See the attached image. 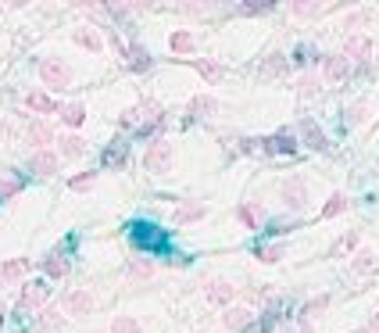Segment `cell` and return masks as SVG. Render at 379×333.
<instances>
[{"instance_id": "1", "label": "cell", "mask_w": 379, "mask_h": 333, "mask_svg": "<svg viewBox=\"0 0 379 333\" xmlns=\"http://www.w3.org/2000/svg\"><path fill=\"white\" fill-rule=\"evenodd\" d=\"M172 165H176V147L165 136L147 143V154H143V169L147 172H151V176H168V172H172Z\"/></svg>"}, {"instance_id": "2", "label": "cell", "mask_w": 379, "mask_h": 333, "mask_svg": "<svg viewBox=\"0 0 379 333\" xmlns=\"http://www.w3.org/2000/svg\"><path fill=\"white\" fill-rule=\"evenodd\" d=\"M129 240H133L136 251H147V258H151L154 251H165V247H168L165 230H158V226H147V222H136V226H133Z\"/></svg>"}, {"instance_id": "3", "label": "cell", "mask_w": 379, "mask_h": 333, "mask_svg": "<svg viewBox=\"0 0 379 333\" xmlns=\"http://www.w3.org/2000/svg\"><path fill=\"white\" fill-rule=\"evenodd\" d=\"M39 79H44V87H50V90H68V87H72V69H68V61L44 57V61H39Z\"/></svg>"}, {"instance_id": "4", "label": "cell", "mask_w": 379, "mask_h": 333, "mask_svg": "<svg viewBox=\"0 0 379 333\" xmlns=\"http://www.w3.org/2000/svg\"><path fill=\"white\" fill-rule=\"evenodd\" d=\"M279 197H283V204L290 208V212H304L308 208V183H304V176H290L279 186Z\"/></svg>"}, {"instance_id": "5", "label": "cell", "mask_w": 379, "mask_h": 333, "mask_svg": "<svg viewBox=\"0 0 379 333\" xmlns=\"http://www.w3.org/2000/svg\"><path fill=\"white\" fill-rule=\"evenodd\" d=\"M161 126H165V111L158 108L154 100H143V122L136 126V136L140 140H158Z\"/></svg>"}, {"instance_id": "6", "label": "cell", "mask_w": 379, "mask_h": 333, "mask_svg": "<svg viewBox=\"0 0 379 333\" xmlns=\"http://www.w3.org/2000/svg\"><path fill=\"white\" fill-rule=\"evenodd\" d=\"M344 57L351 61H358V65H365V61L372 57V39L369 36H362V33H351V36H344Z\"/></svg>"}, {"instance_id": "7", "label": "cell", "mask_w": 379, "mask_h": 333, "mask_svg": "<svg viewBox=\"0 0 379 333\" xmlns=\"http://www.w3.org/2000/svg\"><path fill=\"white\" fill-rule=\"evenodd\" d=\"M233 294H237V287L229 280H207L204 283V301L215 305V308H225L229 301H233Z\"/></svg>"}, {"instance_id": "8", "label": "cell", "mask_w": 379, "mask_h": 333, "mask_svg": "<svg viewBox=\"0 0 379 333\" xmlns=\"http://www.w3.org/2000/svg\"><path fill=\"white\" fill-rule=\"evenodd\" d=\"M351 72H354V65L344 54H326V61H322V79L326 82H344Z\"/></svg>"}, {"instance_id": "9", "label": "cell", "mask_w": 379, "mask_h": 333, "mask_svg": "<svg viewBox=\"0 0 379 333\" xmlns=\"http://www.w3.org/2000/svg\"><path fill=\"white\" fill-rule=\"evenodd\" d=\"M47 298H50L47 280H33V283L22 287V298H18V305H22V308H44Z\"/></svg>"}, {"instance_id": "10", "label": "cell", "mask_w": 379, "mask_h": 333, "mask_svg": "<svg viewBox=\"0 0 379 333\" xmlns=\"http://www.w3.org/2000/svg\"><path fill=\"white\" fill-rule=\"evenodd\" d=\"M255 326V312L250 308H225V316H222V330L225 333H243Z\"/></svg>"}, {"instance_id": "11", "label": "cell", "mask_w": 379, "mask_h": 333, "mask_svg": "<svg viewBox=\"0 0 379 333\" xmlns=\"http://www.w3.org/2000/svg\"><path fill=\"white\" fill-rule=\"evenodd\" d=\"M115 47H118V54H122L125 61H129V69H133V72H147V69L154 65L151 54H147L140 44H129V47H125V44H118V36H115Z\"/></svg>"}, {"instance_id": "12", "label": "cell", "mask_w": 379, "mask_h": 333, "mask_svg": "<svg viewBox=\"0 0 379 333\" xmlns=\"http://www.w3.org/2000/svg\"><path fill=\"white\" fill-rule=\"evenodd\" d=\"M26 140L33 143L36 151H47V143H54V129H50V122L33 118L29 126H26Z\"/></svg>"}, {"instance_id": "13", "label": "cell", "mask_w": 379, "mask_h": 333, "mask_svg": "<svg viewBox=\"0 0 379 333\" xmlns=\"http://www.w3.org/2000/svg\"><path fill=\"white\" fill-rule=\"evenodd\" d=\"M261 151H265V154H293V151H297V136L283 129V133H276V136L261 140Z\"/></svg>"}, {"instance_id": "14", "label": "cell", "mask_w": 379, "mask_h": 333, "mask_svg": "<svg viewBox=\"0 0 379 333\" xmlns=\"http://www.w3.org/2000/svg\"><path fill=\"white\" fill-rule=\"evenodd\" d=\"M65 312L68 316H90L93 312V294L90 290H68L65 294Z\"/></svg>"}, {"instance_id": "15", "label": "cell", "mask_w": 379, "mask_h": 333, "mask_svg": "<svg viewBox=\"0 0 379 333\" xmlns=\"http://www.w3.org/2000/svg\"><path fill=\"white\" fill-rule=\"evenodd\" d=\"M207 215V204L204 201H183L179 208H176V222L179 226H194V222H201Z\"/></svg>"}, {"instance_id": "16", "label": "cell", "mask_w": 379, "mask_h": 333, "mask_svg": "<svg viewBox=\"0 0 379 333\" xmlns=\"http://www.w3.org/2000/svg\"><path fill=\"white\" fill-rule=\"evenodd\" d=\"M26 108L36 111V115H54V111H61V108H57V100H54L50 93H44V90L26 93Z\"/></svg>"}, {"instance_id": "17", "label": "cell", "mask_w": 379, "mask_h": 333, "mask_svg": "<svg viewBox=\"0 0 379 333\" xmlns=\"http://www.w3.org/2000/svg\"><path fill=\"white\" fill-rule=\"evenodd\" d=\"M29 165H33L36 176H54V172H57V154H54L50 147H47V151H33Z\"/></svg>"}, {"instance_id": "18", "label": "cell", "mask_w": 379, "mask_h": 333, "mask_svg": "<svg viewBox=\"0 0 379 333\" xmlns=\"http://www.w3.org/2000/svg\"><path fill=\"white\" fill-rule=\"evenodd\" d=\"M286 69H290V61L283 54H268L261 65H258V75L261 79H279V75H286Z\"/></svg>"}, {"instance_id": "19", "label": "cell", "mask_w": 379, "mask_h": 333, "mask_svg": "<svg viewBox=\"0 0 379 333\" xmlns=\"http://www.w3.org/2000/svg\"><path fill=\"white\" fill-rule=\"evenodd\" d=\"M194 69H197V75L204 79V82H222L225 79V65H219V61H212V57H204V61H194Z\"/></svg>"}, {"instance_id": "20", "label": "cell", "mask_w": 379, "mask_h": 333, "mask_svg": "<svg viewBox=\"0 0 379 333\" xmlns=\"http://www.w3.org/2000/svg\"><path fill=\"white\" fill-rule=\"evenodd\" d=\"M190 115L194 118H212V115H219V100L212 93H201V97L190 100Z\"/></svg>"}, {"instance_id": "21", "label": "cell", "mask_w": 379, "mask_h": 333, "mask_svg": "<svg viewBox=\"0 0 379 333\" xmlns=\"http://www.w3.org/2000/svg\"><path fill=\"white\" fill-rule=\"evenodd\" d=\"M26 273H29V258H11L0 265V283H18Z\"/></svg>"}, {"instance_id": "22", "label": "cell", "mask_w": 379, "mask_h": 333, "mask_svg": "<svg viewBox=\"0 0 379 333\" xmlns=\"http://www.w3.org/2000/svg\"><path fill=\"white\" fill-rule=\"evenodd\" d=\"M68 269H72V265H68V258L61 255V251H50V255L44 258V273H47L50 280H65Z\"/></svg>"}, {"instance_id": "23", "label": "cell", "mask_w": 379, "mask_h": 333, "mask_svg": "<svg viewBox=\"0 0 379 333\" xmlns=\"http://www.w3.org/2000/svg\"><path fill=\"white\" fill-rule=\"evenodd\" d=\"M301 133H304V140H308V147H311V151H329L326 133H322L319 126H315L311 118H304V122H301Z\"/></svg>"}, {"instance_id": "24", "label": "cell", "mask_w": 379, "mask_h": 333, "mask_svg": "<svg viewBox=\"0 0 379 333\" xmlns=\"http://www.w3.org/2000/svg\"><path fill=\"white\" fill-rule=\"evenodd\" d=\"M168 47H172V54H194L197 51V39H194V33L176 29L172 36H168Z\"/></svg>"}, {"instance_id": "25", "label": "cell", "mask_w": 379, "mask_h": 333, "mask_svg": "<svg viewBox=\"0 0 379 333\" xmlns=\"http://www.w3.org/2000/svg\"><path fill=\"white\" fill-rule=\"evenodd\" d=\"M125 276H129L133 283H147V280L154 276V262L151 258H133L129 269H125Z\"/></svg>"}, {"instance_id": "26", "label": "cell", "mask_w": 379, "mask_h": 333, "mask_svg": "<svg viewBox=\"0 0 379 333\" xmlns=\"http://www.w3.org/2000/svg\"><path fill=\"white\" fill-rule=\"evenodd\" d=\"M347 194H340V190H336V194H329V201L322 204V212H319V219H336V215H344L347 212Z\"/></svg>"}, {"instance_id": "27", "label": "cell", "mask_w": 379, "mask_h": 333, "mask_svg": "<svg viewBox=\"0 0 379 333\" xmlns=\"http://www.w3.org/2000/svg\"><path fill=\"white\" fill-rule=\"evenodd\" d=\"M57 151H61V158H79V154H86V140L75 136V133H68V136H61Z\"/></svg>"}, {"instance_id": "28", "label": "cell", "mask_w": 379, "mask_h": 333, "mask_svg": "<svg viewBox=\"0 0 379 333\" xmlns=\"http://www.w3.org/2000/svg\"><path fill=\"white\" fill-rule=\"evenodd\" d=\"M72 39L79 47H86V51H100L104 47V39H100V33L97 29H90V26H82V29H75L72 33Z\"/></svg>"}, {"instance_id": "29", "label": "cell", "mask_w": 379, "mask_h": 333, "mask_svg": "<svg viewBox=\"0 0 379 333\" xmlns=\"http://www.w3.org/2000/svg\"><path fill=\"white\" fill-rule=\"evenodd\" d=\"M57 115H61V122H65L68 129H79L82 122H86V108H82V104H65Z\"/></svg>"}, {"instance_id": "30", "label": "cell", "mask_w": 379, "mask_h": 333, "mask_svg": "<svg viewBox=\"0 0 379 333\" xmlns=\"http://www.w3.org/2000/svg\"><path fill=\"white\" fill-rule=\"evenodd\" d=\"M358 240H362V233H358V230H351V233H344L340 240H336V244L329 247V258H340V255H347V251H354V247H358Z\"/></svg>"}, {"instance_id": "31", "label": "cell", "mask_w": 379, "mask_h": 333, "mask_svg": "<svg viewBox=\"0 0 379 333\" xmlns=\"http://www.w3.org/2000/svg\"><path fill=\"white\" fill-rule=\"evenodd\" d=\"M351 269H354V276H365V273H372V269H376V251H369V247H362V251L354 255Z\"/></svg>"}, {"instance_id": "32", "label": "cell", "mask_w": 379, "mask_h": 333, "mask_svg": "<svg viewBox=\"0 0 379 333\" xmlns=\"http://www.w3.org/2000/svg\"><path fill=\"white\" fill-rule=\"evenodd\" d=\"M237 219L247 226V230H258V226H261V208L258 204H240L237 208Z\"/></svg>"}, {"instance_id": "33", "label": "cell", "mask_w": 379, "mask_h": 333, "mask_svg": "<svg viewBox=\"0 0 379 333\" xmlns=\"http://www.w3.org/2000/svg\"><path fill=\"white\" fill-rule=\"evenodd\" d=\"M326 8L319 4V0H293L290 4V15H297V18H311V15H322Z\"/></svg>"}, {"instance_id": "34", "label": "cell", "mask_w": 379, "mask_h": 333, "mask_svg": "<svg viewBox=\"0 0 379 333\" xmlns=\"http://www.w3.org/2000/svg\"><path fill=\"white\" fill-rule=\"evenodd\" d=\"M39 330H44V333H57V330H65V319H61V312H57V308H47L44 316H39Z\"/></svg>"}, {"instance_id": "35", "label": "cell", "mask_w": 379, "mask_h": 333, "mask_svg": "<svg viewBox=\"0 0 379 333\" xmlns=\"http://www.w3.org/2000/svg\"><path fill=\"white\" fill-rule=\"evenodd\" d=\"M125 158H129V147H125V143H111V147L104 151V165H111V169H115V165L122 169Z\"/></svg>"}, {"instance_id": "36", "label": "cell", "mask_w": 379, "mask_h": 333, "mask_svg": "<svg viewBox=\"0 0 379 333\" xmlns=\"http://www.w3.org/2000/svg\"><path fill=\"white\" fill-rule=\"evenodd\" d=\"M272 8H276V0H247L237 8V15H268Z\"/></svg>"}, {"instance_id": "37", "label": "cell", "mask_w": 379, "mask_h": 333, "mask_svg": "<svg viewBox=\"0 0 379 333\" xmlns=\"http://www.w3.org/2000/svg\"><path fill=\"white\" fill-rule=\"evenodd\" d=\"M283 255H286L283 244H265V247H258V262H265V265H276Z\"/></svg>"}, {"instance_id": "38", "label": "cell", "mask_w": 379, "mask_h": 333, "mask_svg": "<svg viewBox=\"0 0 379 333\" xmlns=\"http://www.w3.org/2000/svg\"><path fill=\"white\" fill-rule=\"evenodd\" d=\"M326 308H329V294H322V298H315V301H308V305H304V312H301V319H304V323H311L315 316H322Z\"/></svg>"}, {"instance_id": "39", "label": "cell", "mask_w": 379, "mask_h": 333, "mask_svg": "<svg viewBox=\"0 0 379 333\" xmlns=\"http://www.w3.org/2000/svg\"><path fill=\"white\" fill-rule=\"evenodd\" d=\"M111 333H143V326L133 316H115L111 319Z\"/></svg>"}, {"instance_id": "40", "label": "cell", "mask_w": 379, "mask_h": 333, "mask_svg": "<svg viewBox=\"0 0 379 333\" xmlns=\"http://www.w3.org/2000/svg\"><path fill=\"white\" fill-rule=\"evenodd\" d=\"M369 118V104L365 100H354L347 108V126H362V122Z\"/></svg>"}, {"instance_id": "41", "label": "cell", "mask_w": 379, "mask_h": 333, "mask_svg": "<svg viewBox=\"0 0 379 333\" xmlns=\"http://www.w3.org/2000/svg\"><path fill=\"white\" fill-rule=\"evenodd\" d=\"M18 190H22V179H18V176H4V179H0V201L15 197Z\"/></svg>"}, {"instance_id": "42", "label": "cell", "mask_w": 379, "mask_h": 333, "mask_svg": "<svg viewBox=\"0 0 379 333\" xmlns=\"http://www.w3.org/2000/svg\"><path fill=\"white\" fill-rule=\"evenodd\" d=\"M93 183H97V172H82V176H75L68 186L75 194H86V190H93Z\"/></svg>"}, {"instance_id": "43", "label": "cell", "mask_w": 379, "mask_h": 333, "mask_svg": "<svg viewBox=\"0 0 379 333\" xmlns=\"http://www.w3.org/2000/svg\"><path fill=\"white\" fill-rule=\"evenodd\" d=\"M319 93V79L315 75H301V82H297V97H315Z\"/></svg>"}, {"instance_id": "44", "label": "cell", "mask_w": 379, "mask_h": 333, "mask_svg": "<svg viewBox=\"0 0 379 333\" xmlns=\"http://www.w3.org/2000/svg\"><path fill=\"white\" fill-rule=\"evenodd\" d=\"M136 122H140V111H136V108H129V111L118 115V126H136Z\"/></svg>"}, {"instance_id": "45", "label": "cell", "mask_w": 379, "mask_h": 333, "mask_svg": "<svg viewBox=\"0 0 379 333\" xmlns=\"http://www.w3.org/2000/svg\"><path fill=\"white\" fill-rule=\"evenodd\" d=\"M179 11L183 15H207V11H212V4H183Z\"/></svg>"}, {"instance_id": "46", "label": "cell", "mask_w": 379, "mask_h": 333, "mask_svg": "<svg viewBox=\"0 0 379 333\" xmlns=\"http://www.w3.org/2000/svg\"><path fill=\"white\" fill-rule=\"evenodd\" d=\"M362 22H369V11H354V15L347 18V29H358Z\"/></svg>"}, {"instance_id": "47", "label": "cell", "mask_w": 379, "mask_h": 333, "mask_svg": "<svg viewBox=\"0 0 379 333\" xmlns=\"http://www.w3.org/2000/svg\"><path fill=\"white\" fill-rule=\"evenodd\" d=\"M365 330H369V333H379V312H376V316L369 319V326H365Z\"/></svg>"}, {"instance_id": "48", "label": "cell", "mask_w": 379, "mask_h": 333, "mask_svg": "<svg viewBox=\"0 0 379 333\" xmlns=\"http://www.w3.org/2000/svg\"><path fill=\"white\" fill-rule=\"evenodd\" d=\"M0 319H4V301H0Z\"/></svg>"}, {"instance_id": "49", "label": "cell", "mask_w": 379, "mask_h": 333, "mask_svg": "<svg viewBox=\"0 0 379 333\" xmlns=\"http://www.w3.org/2000/svg\"><path fill=\"white\" fill-rule=\"evenodd\" d=\"M376 129H379V126H376Z\"/></svg>"}, {"instance_id": "50", "label": "cell", "mask_w": 379, "mask_h": 333, "mask_svg": "<svg viewBox=\"0 0 379 333\" xmlns=\"http://www.w3.org/2000/svg\"><path fill=\"white\" fill-rule=\"evenodd\" d=\"M365 333H369V330H365Z\"/></svg>"}]
</instances>
